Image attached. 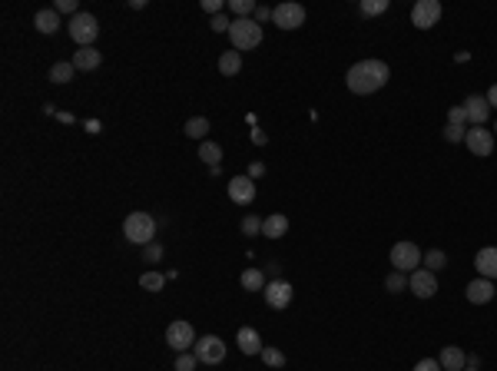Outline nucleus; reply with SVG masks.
Here are the masks:
<instances>
[{"instance_id":"46","label":"nucleus","mask_w":497,"mask_h":371,"mask_svg":"<svg viewBox=\"0 0 497 371\" xmlns=\"http://www.w3.org/2000/svg\"><path fill=\"white\" fill-rule=\"evenodd\" d=\"M491 133H494V136H497V123H494V130H491Z\"/></svg>"},{"instance_id":"33","label":"nucleus","mask_w":497,"mask_h":371,"mask_svg":"<svg viewBox=\"0 0 497 371\" xmlns=\"http://www.w3.org/2000/svg\"><path fill=\"white\" fill-rule=\"evenodd\" d=\"M464 136H467V126H454V123L444 126V139L448 143H464Z\"/></svg>"},{"instance_id":"48","label":"nucleus","mask_w":497,"mask_h":371,"mask_svg":"<svg viewBox=\"0 0 497 371\" xmlns=\"http://www.w3.org/2000/svg\"><path fill=\"white\" fill-rule=\"evenodd\" d=\"M494 298H497V292H494Z\"/></svg>"},{"instance_id":"6","label":"nucleus","mask_w":497,"mask_h":371,"mask_svg":"<svg viewBox=\"0 0 497 371\" xmlns=\"http://www.w3.org/2000/svg\"><path fill=\"white\" fill-rule=\"evenodd\" d=\"M272 23H275L279 30H299V27L305 23V7L295 3V0H282V3L272 10Z\"/></svg>"},{"instance_id":"26","label":"nucleus","mask_w":497,"mask_h":371,"mask_svg":"<svg viewBox=\"0 0 497 371\" xmlns=\"http://www.w3.org/2000/svg\"><path fill=\"white\" fill-rule=\"evenodd\" d=\"M73 74H77V67L63 60V63H54V70H50V80H54V83H70V80H73Z\"/></svg>"},{"instance_id":"39","label":"nucleus","mask_w":497,"mask_h":371,"mask_svg":"<svg viewBox=\"0 0 497 371\" xmlns=\"http://www.w3.org/2000/svg\"><path fill=\"white\" fill-rule=\"evenodd\" d=\"M415 371H444V368H441L438 358H421L418 365H415Z\"/></svg>"},{"instance_id":"10","label":"nucleus","mask_w":497,"mask_h":371,"mask_svg":"<svg viewBox=\"0 0 497 371\" xmlns=\"http://www.w3.org/2000/svg\"><path fill=\"white\" fill-rule=\"evenodd\" d=\"M464 146L471 149L474 156H491L494 153V133L487 130V126H467Z\"/></svg>"},{"instance_id":"30","label":"nucleus","mask_w":497,"mask_h":371,"mask_svg":"<svg viewBox=\"0 0 497 371\" xmlns=\"http://www.w3.org/2000/svg\"><path fill=\"white\" fill-rule=\"evenodd\" d=\"M229 7H232V14H235V20L252 17V14H255V3H252V0H232Z\"/></svg>"},{"instance_id":"24","label":"nucleus","mask_w":497,"mask_h":371,"mask_svg":"<svg viewBox=\"0 0 497 371\" xmlns=\"http://www.w3.org/2000/svg\"><path fill=\"white\" fill-rule=\"evenodd\" d=\"M266 276H262V269H246L242 272V289L246 292H266Z\"/></svg>"},{"instance_id":"35","label":"nucleus","mask_w":497,"mask_h":371,"mask_svg":"<svg viewBox=\"0 0 497 371\" xmlns=\"http://www.w3.org/2000/svg\"><path fill=\"white\" fill-rule=\"evenodd\" d=\"M242 232H246V236H259V232H262V219H259V216H246V219H242Z\"/></svg>"},{"instance_id":"29","label":"nucleus","mask_w":497,"mask_h":371,"mask_svg":"<svg viewBox=\"0 0 497 371\" xmlns=\"http://www.w3.org/2000/svg\"><path fill=\"white\" fill-rule=\"evenodd\" d=\"M139 285H143V289H146V292H159V289H163V285H166V278L159 276V272H146V276L139 278Z\"/></svg>"},{"instance_id":"23","label":"nucleus","mask_w":497,"mask_h":371,"mask_svg":"<svg viewBox=\"0 0 497 371\" xmlns=\"http://www.w3.org/2000/svg\"><path fill=\"white\" fill-rule=\"evenodd\" d=\"M199 159H203L206 166L219 169V159H222V146H219V143H212V139L199 143Z\"/></svg>"},{"instance_id":"21","label":"nucleus","mask_w":497,"mask_h":371,"mask_svg":"<svg viewBox=\"0 0 497 371\" xmlns=\"http://www.w3.org/2000/svg\"><path fill=\"white\" fill-rule=\"evenodd\" d=\"M34 23H37V30L40 34H57L60 30V14H57V7H50V10H40L37 17H34Z\"/></svg>"},{"instance_id":"42","label":"nucleus","mask_w":497,"mask_h":371,"mask_svg":"<svg viewBox=\"0 0 497 371\" xmlns=\"http://www.w3.org/2000/svg\"><path fill=\"white\" fill-rule=\"evenodd\" d=\"M272 10H275V7H255V23H266V20H272Z\"/></svg>"},{"instance_id":"43","label":"nucleus","mask_w":497,"mask_h":371,"mask_svg":"<svg viewBox=\"0 0 497 371\" xmlns=\"http://www.w3.org/2000/svg\"><path fill=\"white\" fill-rule=\"evenodd\" d=\"M246 176H248V179H262V176H266V166H262V163H252Z\"/></svg>"},{"instance_id":"41","label":"nucleus","mask_w":497,"mask_h":371,"mask_svg":"<svg viewBox=\"0 0 497 371\" xmlns=\"http://www.w3.org/2000/svg\"><path fill=\"white\" fill-rule=\"evenodd\" d=\"M203 10H206V14H212V17H216V14H222V0H203Z\"/></svg>"},{"instance_id":"36","label":"nucleus","mask_w":497,"mask_h":371,"mask_svg":"<svg viewBox=\"0 0 497 371\" xmlns=\"http://www.w3.org/2000/svg\"><path fill=\"white\" fill-rule=\"evenodd\" d=\"M143 259H146V262H159V259H163V245H159V242H150V245L143 249Z\"/></svg>"},{"instance_id":"11","label":"nucleus","mask_w":497,"mask_h":371,"mask_svg":"<svg viewBox=\"0 0 497 371\" xmlns=\"http://www.w3.org/2000/svg\"><path fill=\"white\" fill-rule=\"evenodd\" d=\"M408 289L418 298H431L438 292V278H435V272H428V269H415L411 278H408Z\"/></svg>"},{"instance_id":"40","label":"nucleus","mask_w":497,"mask_h":371,"mask_svg":"<svg viewBox=\"0 0 497 371\" xmlns=\"http://www.w3.org/2000/svg\"><path fill=\"white\" fill-rule=\"evenodd\" d=\"M57 14H70V17H77V0H57Z\"/></svg>"},{"instance_id":"38","label":"nucleus","mask_w":497,"mask_h":371,"mask_svg":"<svg viewBox=\"0 0 497 371\" xmlns=\"http://www.w3.org/2000/svg\"><path fill=\"white\" fill-rule=\"evenodd\" d=\"M229 17H226V14H216V17H212V30H216V34H229Z\"/></svg>"},{"instance_id":"5","label":"nucleus","mask_w":497,"mask_h":371,"mask_svg":"<svg viewBox=\"0 0 497 371\" xmlns=\"http://www.w3.org/2000/svg\"><path fill=\"white\" fill-rule=\"evenodd\" d=\"M421 262H424V252H421L418 245L415 242H408V239H402V242H395L391 245V265L398 269V272H415L418 269Z\"/></svg>"},{"instance_id":"19","label":"nucleus","mask_w":497,"mask_h":371,"mask_svg":"<svg viewBox=\"0 0 497 371\" xmlns=\"http://www.w3.org/2000/svg\"><path fill=\"white\" fill-rule=\"evenodd\" d=\"M100 63H103V54H100L96 47H80L77 54H73V67L83 70V74H86V70H96Z\"/></svg>"},{"instance_id":"14","label":"nucleus","mask_w":497,"mask_h":371,"mask_svg":"<svg viewBox=\"0 0 497 371\" xmlns=\"http://www.w3.org/2000/svg\"><path fill=\"white\" fill-rule=\"evenodd\" d=\"M229 199L235 205H248L255 199V179H248V176H232L229 179Z\"/></svg>"},{"instance_id":"37","label":"nucleus","mask_w":497,"mask_h":371,"mask_svg":"<svg viewBox=\"0 0 497 371\" xmlns=\"http://www.w3.org/2000/svg\"><path fill=\"white\" fill-rule=\"evenodd\" d=\"M448 123H454V126H467V113H464V106H454V110L448 113Z\"/></svg>"},{"instance_id":"28","label":"nucleus","mask_w":497,"mask_h":371,"mask_svg":"<svg viewBox=\"0 0 497 371\" xmlns=\"http://www.w3.org/2000/svg\"><path fill=\"white\" fill-rule=\"evenodd\" d=\"M384 289H388V292H402V289H408V276H404V272H398V269H395L391 276L384 278Z\"/></svg>"},{"instance_id":"13","label":"nucleus","mask_w":497,"mask_h":371,"mask_svg":"<svg viewBox=\"0 0 497 371\" xmlns=\"http://www.w3.org/2000/svg\"><path fill=\"white\" fill-rule=\"evenodd\" d=\"M262 295H266V305H268V308H286L295 292H292V285H288V282L275 278V282H268V285H266V292H262Z\"/></svg>"},{"instance_id":"31","label":"nucleus","mask_w":497,"mask_h":371,"mask_svg":"<svg viewBox=\"0 0 497 371\" xmlns=\"http://www.w3.org/2000/svg\"><path fill=\"white\" fill-rule=\"evenodd\" d=\"M262 361H266L268 368H282V365H286V355L279 352V348H262Z\"/></svg>"},{"instance_id":"22","label":"nucleus","mask_w":497,"mask_h":371,"mask_svg":"<svg viewBox=\"0 0 497 371\" xmlns=\"http://www.w3.org/2000/svg\"><path fill=\"white\" fill-rule=\"evenodd\" d=\"M239 70H242V54L239 50H226L219 56V74L222 76H239Z\"/></svg>"},{"instance_id":"17","label":"nucleus","mask_w":497,"mask_h":371,"mask_svg":"<svg viewBox=\"0 0 497 371\" xmlns=\"http://www.w3.org/2000/svg\"><path fill=\"white\" fill-rule=\"evenodd\" d=\"M474 265H478L481 278H491V282H494V278H497V249H494V245L481 249L478 259H474Z\"/></svg>"},{"instance_id":"16","label":"nucleus","mask_w":497,"mask_h":371,"mask_svg":"<svg viewBox=\"0 0 497 371\" xmlns=\"http://www.w3.org/2000/svg\"><path fill=\"white\" fill-rule=\"evenodd\" d=\"M235 345H239V352L242 355H262V338H259V332L255 328H239V335H235Z\"/></svg>"},{"instance_id":"12","label":"nucleus","mask_w":497,"mask_h":371,"mask_svg":"<svg viewBox=\"0 0 497 371\" xmlns=\"http://www.w3.org/2000/svg\"><path fill=\"white\" fill-rule=\"evenodd\" d=\"M494 292L497 285L491 278H474V282H467V289H464V295L471 305H487V302H494Z\"/></svg>"},{"instance_id":"44","label":"nucleus","mask_w":497,"mask_h":371,"mask_svg":"<svg viewBox=\"0 0 497 371\" xmlns=\"http://www.w3.org/2000/svg\"><path fill=\"white\" fill-rule=\"evenodd\" d=\"M252 143H255V146H266L268 143V136L262 130H252Z\"/></svg>"},{"instance_id":"20","label":"nucleus","mask_w":497,"mask_h":371,"mask_svg":"<svg viewBox=\"0 0 497 371\" xmlns=\"http://www.w3.org/2000/svg\"><path fill=\"white\" fill-rule=\"evenodd\" d=\"M286 232H288V219L282 216V212H275V216L262 219V236H266V239H282Z\"/></svg>"},{"instance_id":"27","label":"nucleus","mask_w":497,"mask_h":371,"mask_svg":"<svg viewBox=\"0 0 497 371\" xmlns=\"http://www.w3.org/2000/svg\"><path fill=\"white\" fill-rule=\"evenodd\" d=\"M428 272H441L444 265H448V256L441 252V249H431V252H424V262H421Z\"/></svg>"},{"instance_id":"7","label":"nucleus","mask_w":497,"mask_h":371,"mask_svg":"<svg viewBox=\"0 0 497 371\" xmlns=\"http://www.w3.org/2000/svg\"><path fill=\"white\" fill-rule=\"evenodd\" d=\"M192 355L199 358V365H219L226 358V341L219 335H203V338H196Z\"/></svg>"},{"instance_id":"32","label":"nucleus","mask_w":497,"mask_h":371,"mask_svg":"<svg viewBox=\"0 0 497 371\" xmlns=\"http://www.w3.org/2000/svg\"><path fill=\"white\" fill-rule=\"evenodd\" d=\"M384 10H388V0H365L362 3L365 17H378V14H384Z\"/></svg>"},{"instance_id":"34","label":"nucleus","mask_w":497,"mask_h":371,"mask_svg":"<svg viewBox=\"0 0 497 371\" xmlns=\"http://www.w3.org/2000/svg\"><path fill=\"white\" fill-rule=\"evenodd\" d=\"M196 365H199V358L189 352H183L179 358H176V371H196Z\"/></svg>"},{"instance_id":"8","label":"nucleus","mask_w":497,"mask_h":371,"mask_svg":"<svg viewBox=\"0 0 497 371\" xmlns=\"http://www.w3.org/2000/svg\"><path fill=\"white\" fill-rule=\"evenodd\" d=\"M166 345H170L176 355L192 352V345H196V332H192L189 322H183V318L170 322V328H166Z\"/></svg>"},{"instance_id":"1","label":"nucleus","mask_w":497,"mask_h":371,"mask_svg":"<svg viewBox=\"0 0 497 371\" xmlns=\"http://www.w3.org/2000/svg\"><path fill=\"white\" fill-rule=\"evenodd\" d=\"M388 76H391L388 63H382V60H362V63H355V67L348 70L345 83H348V90L351 93L368 96V93L382 90L384 83H388Z\"/></svg>"},{"instance_id":"3","label":"nucleus","mask_w":497,"mask_h":371,"mask_svg":"<svg viewBox=\"0 0 497 371\" xmlns=\"http://www.w3.org/2000/svg\"><path fill=\"white\" fill-rule=\"evenodd\" d=\"M123 236L133 245H150L156 236V219L150 212H130L126 223H123Z\"/></svg>"},{"instance_id":"4","label":"nucleus","mask_w":497,"mask_h":371,"mask_svg":"<svg viewBox=\"0 0 497 371\" xmlns=\"http://www.w3.org/2000/svg\"><path fill=\"white\" fill-rule=\"evenodd\" d=\"M67 30H70V40H73V43L93 47V40L100 37V20H96L93 14H83V10H80L77 17H70Z\"/></svg>"},{"instance_id":"18","label":"nucleus","mask_w":497,"mask_h":371,"mask_svg":"<svg viewBox=\"0 0 497 371\" xmlns=\"http://www.w3.org/2000/svg\"><path fill=\"white\" fill-rule=\"evenodd\" d=\"M441 368L444 371H464L467 368V355L461 352L458 345H448V348H444V352H441Z\"/></svg>"},{"instance_id":"2","label":"nucleus","mask_w":497,"mask_h":371,"mask_svg":"<svg viewBox=\"0 0 497 371\" xmlns=\"http://www.w3.org/2000/svg\"><path fill=\"white\" fill-rule=\"evenodd\" d=\"M229 40H232V50H255L262 43V23H255V17L232 20Z\"/></svg>"},{"instance_id":"15","label":"nucleus","mask_w":497,"mask_h":371,"mask_svg":"<svg viewBox=\"0 0 497 371\" xmlns=\"http://www.w3.org/2000/svg\"><path fill=\"white\" fill-rule=\"evenodd\" d=\"M461 106H464V113H467V123H471V126H484V123L491 120V106H487L484 96H467Z\"/></svg>"},{"instance_id":"25","label":"nucleus","mask_w":497,"mask_h":371,"mask_svg":"<svg viewBox=\"0 0 497 371\" xmlns=\"http://www.w3.org/2000/svg\"><path fill=\"white\" fill-rule=\"evenodd\" d=\"M206 133H209V120H206V116H192L189 123H186V136H189V139L206 143Z\"/></svg>"},{"instance_id":"45","label":"nucleus","mask_w":497,"mask_h":371,"mask_svg":"<svg viewBox=\"0 0 497 371\" xmlns=\"http://www.w3.org/2000/svg\"><path fill=\"white\" fill-rule=\"evenodd\" d=\"M484 100H487V106H491V110H497V83L487 90V96H484Z\"/></svg>"},{"instance_id":"9","label":"nucleus","mask_w":497,"mask_h":371,"mask_svg":"<svg viewBox=\"0 0 497 371\" xmlns=\"http://www.w3.org/2000/svg\"><path fill=\"white\" fill-rule=\"evenodd\" d=\"M441 14H444V7H441L438 0H418V3L411 7V23H415L418 30H431L441 20Z\"/></svg>"},{"instance_id":"47","label":"nucleus","mask_w":497,"mask_h":371,"mask_svg":"<svg viewBox=\"0 0 497 371\" xmlns=\"http://www.w3.org/2000/svg\"><path fill=\"white\" fill-rule=\"evenodd\" d=\"M464 371H474V368H464Z\"/></svg>"}]
</instances>
